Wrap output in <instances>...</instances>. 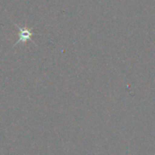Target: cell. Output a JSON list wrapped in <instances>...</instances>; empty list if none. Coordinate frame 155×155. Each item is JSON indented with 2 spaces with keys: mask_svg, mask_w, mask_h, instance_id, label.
Masks as SVG:
<instances>
[{
  "mask_svg": "<svg viewBox=\"0 0 155 155\" xmlns=\"http://www.w3.org/2000/svg\"><path fill=\"white\" fill-rule=\"evenodd\" d=\"M19 39L18 41L15 44L17 45L18 43L20 42H23V43H25L26 41L28 40H32V36H33V32L31 29H28V28H21L19 27Z\"/></svg>",
  "mask_w": 155,
  "mask_h": 155,
  "instance_id": "1",
  "label": "cell"
}]
</instances>
